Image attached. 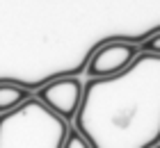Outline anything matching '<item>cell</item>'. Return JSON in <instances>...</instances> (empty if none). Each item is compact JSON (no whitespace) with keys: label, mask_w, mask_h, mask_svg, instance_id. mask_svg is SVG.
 <instances>
[{"label":"cell","mask_w":160,"mask_h":148,"mask_svg":"<svg viewBox=\"0 0 160 148\" xmlns=\"http://www.w3.org/2000/svg\"><path fill=\"white\" fill-rule=\"evenodd\" d=\"M73 121L92 148L158 146L160 55L140 53L117 75L89 78Z\"/></svg>","instance_id":"obj_1"},{"label":"cell","mask_w":160,"mask_h":148,"mask_svg":"<svg viewBox=\"0 0 160 148\" xmlns=\"http://www.w3.org/2000/svg\"><path fill=\"white\" fill-rule=\"evenodd\" d=\"M67 132L69 123L34 96L0 114V148H62Z\"/></svg>","instance_id":"obj_2"},{"label":"cell","mask_w":160,"mask_h":148,"mask_svg":"<svg viewBox=\"0 0 160 148\" xmlns=\"http://www.w3.org/2000/svg\"><path fill=\"white\" fill-rule=\"evenodd\" d=\"M82 89H85V82L78 75H62L43 82L37 89L34 98H39L50 112H55L69 123L78 114L80 100H82Z\"/></svg>","instance_id":"obj_3"},{"label":"cell","mask_w":160,"mask_h":148,"mask_svg":"<svg viewBox=\"0 0 160 148\" xmlns=\"http://www.w3.org/2000/svg\"><path fill=\"white\" fill-rule=\"evenodd\" d=\"M140 55V46L128 41H110L98 46L87 59L85 73L87 78H110L126 71L133 59Z\"/></svg>","instance_id":"obj_4"},{"label":"cell","mask_w":160,"mask_h":148,"mask_svg":"<svg viewBox=\"0 0 160 148\" xmlns=\"http://www.w3.org/2000/svg\"><path fill=\"white\" fill-rule=\"evenodd\" d=\"M30 89L18 84V82H9V80H0V114L12 112L18 105L30 98Z\"/></svg>","instance_id":"obj_5"},{"label":"cell","mask_w":160,"mask_h":148,"mask_svg":"<svg viewBox=\"0 0 160 148\" xmlns=\"http://www.w3.org/2000/svg\"><path fill=\"white\" fill-rule=\"evenodd\" d=\"M62 148H92V144L80 135L76 128H69L67 132V139H64V146Z\"/></svg>","instance_id":"obj_6"},{"label":"cell","mask_w":160,"mask_h":148,"mask_svg":"<svg viewBox=\"0 0 160 148\" xmlns=\"http://www.w3.org/2000/svg\"><path fill=\"white\" fill-rule=\"evenodd\" d=\"M140 53H151V55H160V32L151 34L149 39H144L140 43Z\"/></svg>","instance_id":"obj_7"},{"label":"cell","mask_w":160,"mask_h":148,"mask_svg":"<svg viewBox=\"0 0 160 148\" xmlns=\"http://www.w3.org/2000/svg\"><path fill=\"white\" fill-rule=\"evenodd\" d=\"M153 148H160V144H158V146H153Z\"/></svg>","instance_id":"obj_8"}]
</instances>
